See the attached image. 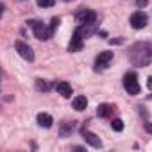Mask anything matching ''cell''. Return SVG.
<instances>
[{
    "mask_svg": "<svg viewBox=\"0 0 152 152\" xmlns=\"http://www.w3.org/2000/svg\"><path fill=\"white\" fill-rule=\"evenodd\" d=\"M72 106H73L75 111H84L88 107V99L84 95H77V97L72 100Z\"/></svg>",
    "mask_w": 152,
    "mask_h": 152,
    "instance_id": "obj_10",
    "label": "cell"
},
{
    "mask_svg": "<svg viewBox=\"0 0 152 152\" xmlns=\"http://www.w3.org/2000/svg\"><path fill=\"white\" fill-rule=\"evenodd\" d=\"M131 27L132 29H136V31H140V29H143L145 25H147V22H148V18H147V15L143 13V11H134L132 15H131Z\"/></svg>",
    "mask_w": 152,
    "mask_h": 152,
    "instance_id": "obj_3",
    "label": "cell"
},
{
    "mask_svg": "<svg viewBox=\"0 0 152 152\" xmlns=\"http://www.w3.org/2000/svg\"><path fill=\"white\" fill-rule=\"evenodd\" d=\"M29 25L32 27L34 36H36L38 39H50V36H52V29H50V27H47L45 23L36 22V20H31V22H29Z\"/></svg>",
    "mask_w": 152,
    "mask_h": 152,
    "instance_id": "obj_1",
    "label": "cell"
},
{
    "mask_svg": "<svg viewBox=\"0 0 152 152\" xmlns=\"http://www.w3.org/2000/svg\"><path fill=\"white\" fill-rule=\"evenodd\" d=\"M64 2H72V0H64Z\"/></svg>",
    "mask_w": 152,
    "mask_h": 152,
    "instance_id": "obj_20",
    "label": "cell"
},
{
    "mask_svg": "<svg viewBox=\"0 0 152 152\" xmlns=\"http://www.w3.org/2000/svg\"><path fill=\"white\" fill-rule=\"evenodd\" d=\"M39 7H52L56 4V0H36Z\"/></svg>",
    "mask_w": 152,
    "mask_h": 152,
    "instance_id": "obj_15",
    "label": "cell"
},
{
    "mask_svg": "<svg viewBox=\"0 0 152 152\" xmlns=\"http://www.w3.org/2000/svg\"><path fill=\"white\" fill-rule=\"evenodd\" d=\"M81 134H83V138H84V141L88 143V145H91L93 148H100L102 147V141H100V138L95 134V132H91V131H86V129H83L81 131Z\"/></svg>",
    "mask_w": 152,
    "mask_h": 152,
    "instance_id": "obj_8",
    "label": "cell"
},
{
    "mask_svg": "<svg viewBox=\"0 0 152 152\" xmlns=\"http://www.w3.org/2000/svg\"><path fill=\"white\" fill-rule=\"evenodd\" d=\"M111 59H113V52H109V50L100 52V54L97 56V59H95V68H97V70H104V68H107L109 63H111Z\"/></svg>",
    "mask_w": 152,
    "mask_h": 152,
    "instance_id": "obj_5",
    "label": "cell"
},
{
    "mask_svg": "<svg viewBox=\"0 0 152 152\" xmlns=\"http://www.w3.org/2000/svg\"><path fill=\"white\" fill-rule=\"evenodd\" d=\"M145 131H147L148 134H152V124H150V122H147V124H145Z\"/></svg>",
    "mask_w": 152,
    "mask_h": 152,
    "instance_id": "obj_17",
    "label": "cell"
},
{
    "mask_svg": "<svg viewBox=\"0 0 152 152\" xmlns=\"http://www.w3.org/2000/svg\"><path fill=\"white\" fill-rule=\"evenodd\" d=\"M16 52H18L25 61H34V52H32V48H31L27 43H23V41H16Z\"/></svg>",
    "mask_w": 152,
    "mask_h": 152,
    "instance_id": "obj_7",
    "label": "cell"
},
{
    "mask_svg": "<svg viewBox=\"0 0 152 152\" xmlns=\"http://www.w3.org/2000/svg\"><path fill=\"white\" fill-rule=\"evenodd\" d=\"M124 88L129 95H138L140 93V83H138V77H136L134 72L127 73L124 77Z\"/></svg>",
    "mask_w": 152,
    "mask_h": 152,
    "instance_id": "obj_2",
    "label": "cell"
},
{
    "mask_svg": "<svg viewBox=\"0 0 152 152\" xmlns=\"http://www.w3.org/2000/svg\"><path fill=\"white\" fill-rule=\"evenodd\" d=\"M111 129H113V131H116V132L124 131V122H122L120 118H115V120L111 122Z\"/></svg>",
    "mask_w": 152,
    "mask_h": 152,
    "instance_id": "obj_14",
    "label": "cell"
},
{
    "mask_svg": "<svg viewBox=\"0 0 152 152\" xmlns=\"http://www.w3.org/2000/svg\"><path fill=\"white\" fill-rule=\"evenodd\" d=\"M56 90H57V93H59L61 97H64V99H70V97H72V86H70L68 83H64V81H59V83L56 84Z\"/></svg>",
    "mask_w": 152,
    "mask_h": 152,
    "instance_id": "obj_9",
    "label": "cell"
},
{
    "mask_svg": "<svg viewBox=\"0 0 152 152\" xmlns=\"http://www.w3.org/2000/svg\"><path fill=\"white\" fill-rule=\"evenodd\" d=\"M97 115L102 116V118L109 116V115H111V106H109V104H100V106L97 107Z\"/></svg>",
    "mask_w": 152,
    "mask_h": 152,
    "instance_id": "obj_12",
    "label": "cell"
},
{
    "mask_svg": "<svg viewBox=\"0 0 152 152\" xmlns=\"http://www.w3.org/2000/svg\"><path fill=\"white\" fill-rule=\"evenodd\" d=\"M147 86L152 90V75H150V77H148V81H147Z\"/></svg>",
    "mask_w": 152,
    "mask_h": 152,
    "instance_id": "obj_18",
    "label": "cell"
},
{
    "mask_svg": "<svg viewBox=\"0 0 152 152\" xmlns=\"http://www.w3.org/2000/svg\"><path fill=\"white\" fill-rule=\"evenodd\" d=\"M77 20H79V23H83V25H91V23H95L97 15H95V11H91V9H81L79 15H77Z\"/></svg>",
    "mask_w": 152,
    "mask_h": 152,
    "instance_id": "obj_6",
    "label": "cell"
},
{
    "mask_svg": "<svg viewBox=\"0 0 152 152\" xmlns=\"http://www.w3.org/2000/svg\"><path fill=\"white\" fill-rule=\"evenodd\" d=\"M136 2H138V6H145V4H147V0H136Z\"/></svg>",
    "mask_w": 152,
    "mask_h": 152,
    "instance_id": "obj_19",
    "label": "cell"
},
{
    "mask_svg": "<svg viewBox=\"0 0 152 152\" xmlns=\"http://www.w3.org/2000/svg\"><path fill=\"white\" fill-rule=\"evenodd\" d=\"M38 124H39V127L50 129L52 124H54V118H52L48 113H39V115H38Z\"/></svg>",
    "mask_w": 152,
    "mask_h": 152,
    "instance_id": "obj_11",
    "label": "cell"
},
{
    "mask_svg": "<svg viewBox=\"0 0 152 152\" xmlns=\"http://www.w3.org/2000/svg\"><path fill=\"white\" fill-rule=\"evenodd\" d=\"M83 39H84L83 27H79L77 31L73 32V38H72V41H70V45H68V50H70V52H77V50H81V48H83Z\"/></svg>",
    "mask_w": 152,
    "mask_h": 152,
    "instance_id": "obj_4",
    "label": "cell"
},
{
    "mask_svg": "<svg viewBox=\"0 0 152 152\" xmlns=\"http://www.w3.org/2000/svg\"><path fill=\"white\" fill-rule=\"evenodd\" d=\"M36 90L38 91H48L50 90V84L43 79H36Z\"/></svg>",
    "mask_w": 152,
    "mask_h": 152,
    "instance_id": "obj_13",
    "label": "cell"
},
{
    "mask_svg": "<svg viewBox=\"0 0 152 152\" xmlns=\"http://www.w3.org/2000/svg\"><path fill=\"white\" fill-rule=\"evenodd\" d=\"M57 25H59V18H52V23H50V29L54 31V29H56Z\"/></svg>",
    "mask_w": 152,
    "mask_h": 152,
    "instance_id": "obj_16",
    "label": "cell"
}]
</instances>
